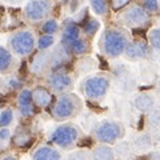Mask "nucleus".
<instances>
[{"label":"nucleus","mask_w":160,"mask_h":160,"mask_svg":"<svg viewBox=\"0 0 160 160\" xmlns=\"http://www.w3.org/2000/svg\"><path fill=\"white\" fill-rule=\"evenodd\" d=\"M80 108H82V100L76 95L63 92L58 98L52 108V116L58 122H64V120L71 119L75 115H78Z\"/></svg>","instance_id":"1"},{"label":"nucleus","mask_w":160,"mask_h":160,"mask_svg":"<svg viewBox=\"0 0 160 160\" xmlns=\"http://www.w3.org/2000/svg\"><path fill=\"white\" fill-rule=\"evenodd\" d=\"M128 44V38L124 32L116 28L108 29L103 36V52L108 58H118L126 52Z\"/></svg>","instance_id":"2"},{"label":"nucleus","mask_w":160,"mask_h":160,"mask_svg":"<svg viewBox=\"0 0 160 160\" xmlns=\"http://www.w3.org/2000/svg\"><path fill=\"white\" fill-rule=\"evenodd\" d=\"M9 48L12 49L19 56H27V55L32 53L35 47L38 46V42L35 39V35L28 31V29H20L12 33L8 40Z\"/></svg>","instance_id":"3"},{"label":"nucleus","mask_w":160,"mask_h":160,"mask_svg":"<svg viewBox=\"0 0 160 160\" xmlns=\"http://www.w3.org/2000/svg\"><path fill=\"white\" fill-rule=\"evenodd\" d=\"M80 132L79 128L73 124H64L58 127L51 135V140L55 146L63 149H68L75 146V143L79 140Z\"/></svg>","instance_id":"4"},{"label":"nucleus","mask_w":160,"mask_h":160,"mask_svg":"<svg viewBox=\"0 0 160 160\" xmlns=\"http://www.w3.org/2000/svg\"><path fill=\"white\" fill-rule=\"evenodd\" d=\"M124 135V128L120 123L112 122V120H104L99 124V127L95 131V136L100 143L112 144L116 140L122 139Z\"/></svg>","instance_id":"5"},{"label":"nucleus","mask_w":160,"mask_h":160,"mask_svg":"<svg viewBox=\"0 0 160 160\" xmlns=\"http://www.w3.org/2000/svg\"><path fill=\"white\" fill-rule=\"evenodd\" d=\"M109 79L103 75H95L83 83L84 95L89 99H102L109 89Z\"/></svg>","instance_id":"6"},{"label":"nucleus","mask_w":160,"mask_h":160,"mask_svg":"<svg viewBox=\"0 0 160 160\" xmlns=\"http://www.w3.org/2000/svg\"><path fill=\"white\" fill-rule=\"evenodd\" d=\"M120 20L128 27H144L149 22V12L139 4H132L120 15Z\"/></svg>","instance_id":"7"},{"label":"nucleus","mask_w":160,"mask_h":160,"mask_svg":"<svg viewBox=\"0 0 160 160\" xmlns=\"http://www.w3.org/2000/svg\"><path fill=\"white\" fill-rule=\"evenodd\" d=\"M49 8L51 6H49L48 0H29L24 8V15L29 22L38 23L46 18Z\"/></svg>","instance_id":"8"},{"label":"nucleus","mask_w":160,"mask_h":160,"mask_svg":"<svg viewBox=\"0 0 160 160\" xmlns=\"http://www.w3.org/2000/svg\"><path fill=\"white\" fill-rule=\"evenodd\" d=\"M47 84L49 88L55 92H67L69 88H72L73 86V79L71 78V75L53 71L51 75H48L47 78Z\"/></svg>","instance_id":"9"},{"label":"nucleus","mask_w":160,"mask_h":160,"mask_svg":"<svg viewBox=\"0 0 160 160\" xmlns=\"http://www.w3.org/2000/svg\"><path fill=\"white\" fill-rule=\"evenodd\" d=\"M126 55L131 60H143L151 55V48H149L147 43L138 40V42H132L128 44L126 49Z\"/></svg>","instance_id":"10"},{"label":"nucleus","mask_w":160,"mask_h":160,"mask_svg":"<svg viewBox=\"0 0 160 160\" xmlns=\"http://www.w3.org/2000/svg\"><path fill=\"white\" fill-rule=\"evenodd\" d=\"M33 92L28 88H24L20 91L18 96V106L20 115L24 118H28L33 113Z\"/></svg>","instance_id":"11"},{"label":"nucleus","mask_w":160,"mask_h":160,"mask_svg":"<svg viewBox=\"0 0 160 160\" xmlns=\"http://www.w3.org/2000/svg\"><path fill=\"white\" fill-rule=\"evenodd\" d=\"M133 104L136 107L138 111L140 112H149L152 111L155 107V96L151 93L147 92H142L139 93L133 100Z\"/></svg>","instance_id":"12"},{"label":"nucleus","mask_w":160,"mask_h":160,"mask_svg":"<svg viewBox=\"0 0 160 160\" xmlns=\"http://www.w3.org/2000/svg\"><path fill=\"white\" fill-rule=\"evenodd\" d=\"M32 159L33 160H59L62 159V153L52 147L40 146L32 153Z\"/></svg>","instance_id":"13"},{"label":"nucleus","mask_w":160,"mask_h":160,"mask_svg":"<svg viewBox=\"0 0 160 160\" xmlns=\"http://www.w3.org/2000/svg\"><path fill=\"white\" fill-rule=\"evenodd\" d=\"M32 92H33V102H35V104H36L38 107L46 108V107H48L49 104H51L52 96H51V93L48 92L47 88H44L42 86H38Z\"/></svg>","instance_id":"14"},{"label":"nucleus","mask_w":160,"mask_h":160,"mask_svg":"<svg viewBox=\"0 0 160 160\" xmlns=\"http://www.w3.org/2000/svg\"><path fill=\"white\" fill-rule=\"evenodd\" d=\"M48 64H51V55L49 53H39L33 58L32 64H31V69L33 73H43L44 69L48 67Z\"/></svg>","instance_id":"15"},{"label":"nucleus","mask_w":160,"mask_h":160,"mask_svg":"<svg viewBox=\"0 0 160 160\" xmlns=\"http://www.w3.org/2000/svg\"><path fill=\"white\" fill-rule=\"evenodd\" d=\"M80 28L76 26L75 23L69 22L67 23V26L64 27L63 29V44H67L69 47V44H71L73 40H76L80 38Z\"/></svg>","instance_id":"16"},{"label":"nucleus","mask_w":160,"mask_h":160,"mask_svg":"<svg viewBox=\"0 0 160 160\" xmlns=\"http://www.w3.org/2000/svg\"><path fill=\"white\" fill-rule=\"evenodd\" d=\"M92 158L98 160H111L115 158V152L107 143H102L92 151Z\"/></svg>","instance_id":"17"},{"label":"nucleus","mask_w":160,"mask_h":160,"mask_svg":"<svg viewBox=\"0 0 160 160\" xmlns=\"http://www.w3.org/2000/svg\"><path fill=\"white\" fill-rule=\"evenodd\" d=\"M13 63H15V59L12 56L11 51H8L6 47L0 48V71H2V73L8 72L13 66Z\"/></svg>","instance_id":"18"},{"label":"nucleus","mask_w":160,"mask_h":160,"mask_svg":"<svg viewBox=\"0 0 160 160\" xmlns=\"http://www.w3.org/2000/svg\"><path fill=\"white\" fill-rule=\"evenodd\" d=\"M69 48H71V52L75 55H83L88 51V42L82 38H79L69 44Z\"/></svg>","instance_id":"19"},{"label":"nucleus","mask_w":160,"mask_h":160,"mask_svg":"<svg viewBox=\"0 0 160 160\" xmlns=\"http://www.w3.org/2000/svg\"><path fill=\"white\" fill-rule=\"evenodd\" d=\"M148 43L153 49L160 51V27H156L149 31L148 33Z\"/></svg>","instance_id":"20"},{"label":"nucleus","mask_w":160,"mask_h":160,"mask_svg":"<svg viewBox=\"0 0 160 160\" xmlns=\"http://www.w3.org/2000/svg\"><path fill=\"white\" fill-rule=\"evenodd\" d=\"M53 44H55V38H53V35H49V33L42 35L38 40V48L42 49V51H46V49L51 48Z\"/></svg>","instance_id":"21"},{"label":"nucleus","mask_w":160,"mask_h":160,"mask_svg":"<svg viewBox=\"0 0 160 160\" xmlns=\"http://www.w3.org/2000/svg\"><path fill=\"white\" fill-rule=\"evenodd\" d=\"M91 7L95 13L99 15V16H104L108 12L107 0H91Z\"/></svg>","instance_id":"22"},{"label":"nucleus","mask_w":160,"mask_h":160,"mask_svg":"<svg viewBox=\"0 0 160 160\" xmlns=\"http://www.w3.org/2000/svg\"><path fill=\"white\" fill-rule=\"evenodd\" d=\"M15 119V113L11 108H6L3 109L2 113H0V126L2 127H8L9 124L13 122Z\"/></svg>","instance_id":"23"},{"label":"nucleus","mask_w":160,"mask_h":160,"mask_svg":"<svg viewBox=\"0 0 160 160\" xmlns=\"http://www.w3.org/2000/svg\"><path fill=\"white\" fill-rule=\"evenodd\" d=\"M133 146L136 149H147L151 146V139L147 135H139L133 139Z\"/></svg>","instance_id":"24"},{"label":"nucleus","mask_w":160,"mask_h":160,"mask_svg":"<svg viewBox=\"0 0 160 160\" xmlns=\"http://www.w3.org/2000/svg\"><path fill=\"white\" fill-rule=\"evenodd\" d=\"M58 29H59V24H58L56 19H48L43 23V26H42V31L44 33L53 35V33L58 32Z\"/></svg>","instance_id":"25"},{"label":"nucleus","mask_w":160,"mask_h":160,"mask_svg":"<svg viewBox=\"0 0 160 160\" xmlns=\"http://www.w3.org/2000/svg\"><path fill=\"white\" fill-rule=\"evenodd\" d=\"M100 28V23L98 22L96 19H89L88 22L84 24V33L88 35V36H92L95 35Z\"/></svg>","instance_id":"26"},{"label":"nucleus","mask_w":160,"mask_h":160,"mask_svg":"<svg viewBox=\"0 0 160 160\" xmlns=\"http://www.w3.org/2000/svg\"><path fill=\"white\" fill-rule=\"evenodd\" d=\"M29 142H31V136L27 132H20L18 135H15V138H13V143L18 147H26L28 146Z\"/></svg>","instance_id":"27"},{"label":"nucleus","mask_w":160,"mask_h":160,"mask_svg":"<svg viewBox=\"0 0 160 160\" xmlns=\"http://www.w3.org/2000/svg\"><path fill=\"white\" fill-rule=\"evenodd\" d=\"M4 86H6L8 89H12V91H15V89H19L20 87H22V82H20L19 78L11 75V76H8L6 79V82H4Z\"/></svg>","instance_id":"28"},{"label":"nucleus","mask_w":160,"mask_h":160,"mask_svg":"<svg viewBox=\"0 0 160 160\" xmlns=\"http://www.w3.org/2000/svg\"><path fill=\"white\" fill-rule=\"evenodd\" d=\"M143 7L149 13H155L159 11V0H143Z\"/></svg>","instance_id":"29"},{"label":"nucleus","mask_w":160,"mask_h":160,"mask_svg":"<svg viewBox=\"0 0 160 160\" xmlns=\"http://www.w3.org/2000/svg\"><path fill=\"white\" fill-rule=\"evenodd\" d=\"M148 123L152 127L160 128V111H152L148 116Z\"/></svg>","instance_id":"30"},{"label":"nucleus","mask_w":160,"mask_h":160,"mask_svg":"<svg viewBox=\"0 0 160 160\" xmlns=\"http://www.w3.org/2000/svg\"><path fill=\"white\" fill-rule=\"evenodd\" d=\"M132 0H111V7L113 11H120L122 8H124L126 6H128Z\"/></svg>","instance_id":"31"},{"label":"nucleus","mask_w":160,"mask_h":160,"mask_svg":"<svg viewBox=\"0 0 160 160\" xmlns=\"http://www.w3.org/2000/svg\"><path fill=\"white\" fill-rule=\"evenodd\" d=\"M9 138H11V131L7 127H2L0 129V139H2V143H7Z\"/></svg>","instance_id":"32"}]
</instances>
